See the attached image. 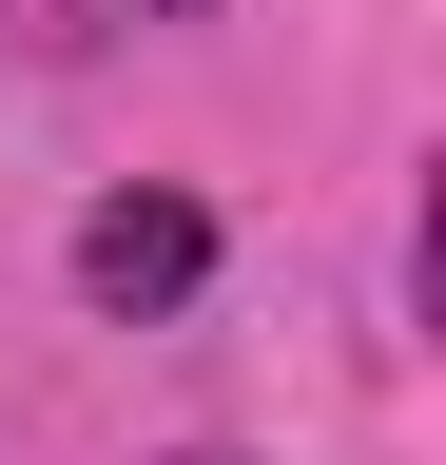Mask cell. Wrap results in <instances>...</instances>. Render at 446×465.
Wrapping results in <instances>:
<instances>
[{
  "mask_svg": "<svg viewBox=\"0 0 446 465\" xmlns=\"http://www.w3.org/2000/svg\"><path fill=\"white\" fill-rule=\"evenodd\" d=\"M194 272H213V213L194 194H97L78 213V311L155 330V311H194Z\"/></svg>",
  "mask_w": 446,
  "mask_h": 465,
  "instance_id": "1",
  "label": "cell"
},
{
  "mask_svg": "<svg viewBox=\"0 0 446 465\" xmlns=\"http://www.w3.org/2000/svg\"><path fill=\"white\" fill-rule=\"evenodd\" d=\"M20 20H39V0H0V39H20Z\"/></svg>",
  "mask_w": 446,
  "mask_h": 465,
  "instance_id": "2",
  "label": "cell"
},
{
  "mask_svg": "<svg viewBox=\"0 0 446 465\" xmlns=\"http://www.w3.org/2000/svg\"><path fill=\"white\" fill-rule=\"evenodd\" d=\"M136 20H194V0H136Z\"/></svg>",
  "mask_w": 446,
  "mask_h": 465,
  "instance_id": "3",
  "label": "cell"
},
{
  "mask_svg": "<svg viewBox=\"0 0 446 465\" xmlns=\"http://www.w3.org/2000/svg\"><path fill=\"white\" fill-rule=\"evenodd\" d=\"M175 465H233V446H175Z\"/></svg>",
  "mask_w": 446,
  "mask_h": 465,
  "instance_id": "4",
  "label": "cell"
}]
</instances>
